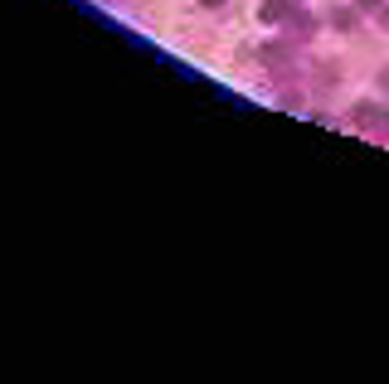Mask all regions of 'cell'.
<instances>
[{
	"label": "cell",
	"mask_w": 389,
	"mask_h": 384,
	"mask_svg": "<svg viewBox=\"0 0 389 384\" xmlns=\"http://www.w3.org/2000/svg\"><path fill=\"white\" fill-rule=\"evenodd\" d=\"M287 29H297V34H311V15H306V10H287Z\"/></svg>",
	"instance_id": "6da1fadb"
},
{
	"label": "cell",
	"mask_w": 389,
	"mask_h": 384,
	"mask_svg": "<svg viewBox=\"0 0 389 384\" xmlns=\"http://www.w3.org/2000/svg\"><path fill=\"white\" fill-rule=\"evenodd\" d=\"M263 20H268V25L287 20V0H263Z\"/></svg>",
	"instance_id": "7a4b0ae2"
},
{
	"label": "cell",
	"mask_w": 389,
	"mask_h": 384,
	"mask_svg": "<svg viewBox=\"0 0 389 384\" xmlns=\"http://www.w3.org/2000/svg\"><path fill=\"white\" fill-rule=\"evenodd\" d=\"M361 5H365V10H380V0H361Z\"/></svg>",
	"instance_id": "3957f363"
},
{
	"label": "cell",
	"mask_w": 389,
	"mask_h": 384,
	"mask_svg": "<svg viewBox=\"0 0 389 384\" xmlns=\"http://www.w3.org/2000/svg\"><path fill=\"white\" fill-rule=\"evenodd\" d=\"M380 25H385V29H389V10H385V15H380Z\"/></svg>",
	"instance_id": "277c9868"
},
{
	"label": "cell",
	"mask_w": 389,
	"mask_h": 384,
	"mask_svg": "<svg viewBox=\"0 0 389 384\" xmlns=\"http://www.w3.org/2000/svg\"><path fill=\"white\" fill-rule=\"evenodd\" d=\"M199 5H224V0H199Z\"/></svg>",
	"instance_id": "5b68a950"
}]
</instances>
